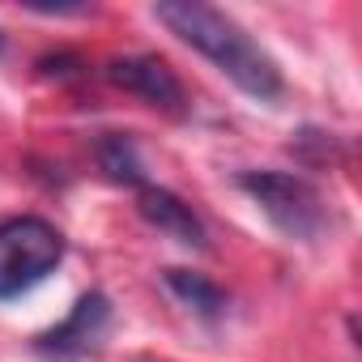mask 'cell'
I'll return each instance as SVG.
<instances>
[{
    "mask_svg": "<svg viewBox=\"0 0 362 362\" xmlns=\"http://www.w3.org/2000/svg\"><path fill=\"white\" fill-rule=\"evenodd\" d=\"M239 188L260 205V214L298 243H315L328 230V205L324 197L307 184L303 175H286V170H243Z\"/></svg>",
    "mask_w": 362,
    "mask_h": 362,
    "instance_id": "cell-2",
    "label": "cell"
},
{
    "mask_svg": "<svg viewBox=\"0 0 362 362\" xmlns=\"http://www.w3.org/2000/svg\"><path fill=\"white\" fill-rule=\"evenodd\" d=\"M0 52H5V35H0Z\"/></svg>",
    "mask_w": 362,
    "mask_h": 362,
    "instance_id": "cell-11",
    "label": "cell"
},
{
    "mask_svg": "<svg viewBox=\"0 0 362 362\" xmlns=\"http://www.w3.org/2000/svg\"><path fill=\"white\" fill-rule=\"evenodd\" d=\"M162 281H166V290L184 303L188 311H197L201 320H222L226 311H230V298H226V290L218 286V281H209V277H201V273H192V269H162Z\"/></svg>",
    "mask_w": 362,
    "mask_h": 362,
    "instance_id": "cell-7",
    "label": "cell"
},
{
    "mask_svg": "<svg viewBox=\"0 0 362 362\" xmlns=\"http://www.w3.org/2000/svg\"><path fill=\"white\" fill-rule=\"evenodd\" d=\"M107 324H111V298L90 290L77 298V307L69 311V320H60L56 328L39 332L35 337V354L43 362H81L90 358L103 337H107Z\"/></svg>",
    "mask_w": 362,
    "mask_h": 362,
    "instance_id": "cell-4",
    "label": "cell"
},
{
    "mask_svg": "<svg viewBox=\"0 0 362 362\" xmlns=\"http://www.w3.org/2000/svg\"><path fill=\"white\" fill-rule=\"evenodd\" d=\"M107 81L136 94L141 103H149L153 111H166V115H184V81L175 77V69L158 56H119L107 64Z\"/></svg>",
    "mask_w": 362,
    "mask_h": 362,
    "instance_id": "cell-5",
    "label": "cell"
},
{
    "mask_svg": "<svg viewBox=\"0 0 362 362\" xmlns=\"http://www.w3.org/2000/svg\"><path fill=\"white\" fill-rule=\"evenodd\" d=\"M94 153H98V166L107 170V179L128 184V188H145V162H141L136 141L128 132H103Z\"/></svg>",
    "mask_w": 362,
    "mask_h": 362,
    "instance_id": "cell-8",
    "label": "cell"
},
{
    "mask_svg": "<svg viewBox=\"0 0 362 362\" xmlns=\"http://www.w3.org/2000/svg\"><path fill=\"white\" fill-rule=\"evenodd\" d=\"M64 260V235L47 218H9L0 222V303L22 298L56 273Z\"/></svg>",
    "mask_w": 362,
    "mask_h": 362,
    "instance_id": "cell-3",
    "label": "cell"
},
{
    "mask_svg": "<svg viewBox=\"0 0 362 362\" xmlns=\"http://www.w3.org/2000/svg\"><path fill=\"white\" fill-rule=\"evenodd\" d=\"M136 214H141L153 230H162L166 239H175V243L197 247V252L209 247L205 222L197 218V209H192L184 197H175L170 188H153V184H145V188L136 192Z\"/></svg>",
    "mask_w": 362,
    "mask_h": 362,
    "instance_id": "cell-6",
    "label": "cell"
},
{
    "mask_svg": "<svg viewBox=\"0 0 362 362\" xmlns=\"http://www.w3.org/2000/svg\"><path fill=\"white\" fill-rule=\"evenodd\" d=\"M153 18L192 52H201L222 77H230L247 98L277 103L281 98V69L277 60L222 9L201 5V0H158Z\"/></svg>",
    "mask_w": 362,
    "mask_h": 362,
    "instance_id": "cell-1",
    "label": "cell"
},
{
    "mask_svg": "<svg viewBox=\"0 0 362 362\" xmlns=\"http://www.w3.org/2000/svg\"><path fill=\"white\" fill-rule=\"evenodd\" d=\"M39 69H43V77H73V73L81 69V60L69 56V52H60V56H43Z\"/></svg>",
    "mask_w": 362,
    "mask_h": 362,
    "instance_id": "cell-9",
    "label": "cell"
},
{
    "mask_svg": "<svg viewBox=\"0 0 362 362\" xmlns=\"http://www.w3.org/2000/svg\"><path fill=\"white\" fill-rule=\"evenodd\" d=\"M26 9H30V13H47V18H77V13H86L90 5H35V0H30Z\"/></svg>",
    "mask_w": 362,
    "mask_h": 362,
    "instance_id": "cell-10",
    "label": "cell"
}]
</instances>
